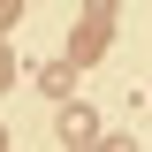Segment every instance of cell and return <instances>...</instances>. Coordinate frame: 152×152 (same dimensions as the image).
<instances>
[{
	"label": "cell",
	"mask_w": 152,
	"mask_h": 152,
	"mask_svg": "<svg viewBox=\"0 0 152 152\" xmlns=\"http://www.w3.org/2000/svg\"><path fill=\"white\" fill-rule=\"evenodd\" d=\"M61 137H76V145H91V107H69V114H61Z\"/></svg>",
	"instance_id": "obj_2"
},
{
	"label": "cell",
	"mask_w": 152,
	"mask_h": 152,
	"mask_svg": "<svg viewBox=\"0 0 152 152\" xmlns=\"http://www.w3.org/2000/svg\"><path fill=\"white\" fill-rule=\"evenodd\" d=\"M91 53H107V23H91V15H84V31H76L69 61H91Z\"/></svg>",
	"instance_id": "obj_1"
},
{
	"label": "cell",
	"mask_w": 152,
	"mask_h": 152,
	"mask_svg": "<svg viewBox=\"0 0 152 152\" xmlns=\"http://www.w3.org/2000/svg\"><path fill=\"white\" fill-rule=\"evenodd\" d=\"M15 8H23V0H0V31H8V23H15Z\"/></svg>",
	"instance_id": "obj_4"
},
{
	"label": "cell",
	"mask_w": 152,
	"mask_h": 152,
	"mask_svg": "<svg viewBox=\"0 0 152 152\" xmlns=\"http://www.w3.org/2000/svg\"><path fill=\"white\" fill-rule=\"evenodd\" d=\"M0 84H8V53H0Z\"/></svg>",
	"instance_id": "obj_5"
},
{
	"label": "cell",
	"mask_w": 152,
	"mask_h": 152,
	"mask_svg": "<svg viewBox=\"0 0 152 152\" xmlns=\"http://www.w3.org/2000/svg\"><path fill=\"white\" fill-rule=\"evenodd\" d=\"M84 15H91V23H114V0H84Z\"/></svg>",
	"instance_id": "obj_3"
},
{
	"label": "cell",
	"mask_w": 152,
	"mask_h": 152,
	"mask_svg": "<svg viewBox=\"0 0 152 152\" xmlns=\"http://www.w3.org/2000/svg\"><path fill=\"white\" fill-rule=\"evenodd\" d=\"M0 152H8V137H0Z\"/></svg>",
	"instance_id": "obj_6"
}]
</instances>
